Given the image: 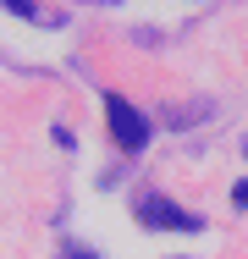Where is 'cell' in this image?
<instances>
[{"label":"cell","instance_id":"6da1fadb","mask_svg":"<svg viewBox=\"0 0 248 259\" xmlns=\"http://www.w3.org/2000/svg\"><path fill=\"white\" fill-rule=\"evenodd\" d=\"M105 127H110V138H116L127 155H138V149L149 144V121L121 100V94H105Z\"/></svg>","mask_w":248,"mask_h":259},{"label":"cell","instance_id":"7a4b0ae2","mask_svg":"<svg viewBox=\"0 0 248 259\" xmlns=\"http://www.w3.org/2000/svg\"><path fill=\"white\" fill-rule=\"evenodd\" d=\"M138 221H144V226H166V232H198V226H204V221H198V215H188V209H177V204H166V199H160V193H154V199H138Z\"/></svg>","mask_w":248,"mask_h":259},{"label":"cell","instance_id":"3957f363","mask_svg":"<svg viewBox=\"0 0 248 259\" xmlns=\"http://www.w3.org/2000/svg\"><path fill=\"white\" fill-rule=\"evenodd\" d=\"M232 204H237V209H248V182H237V188H232Z\"/></svg>","mask_w":248,"mask_h":259},{"label":"cell","instance_id":"277c9868","mask_svg":"<svg viewBox=\"0 0 248 259\" xmlns=\"http://www.w3.org/2000/svg\"><path fill=\"white\" fill-rule=\"evenodd\" d=\"M66 259H94V254H66Z\"/></svg>","mask_w":248,"mask_h":259}]
</instances>
